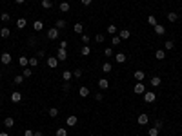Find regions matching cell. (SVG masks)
Returning a JSON list of instances; mask_svg holds the SVG:
<instances>
[{
  "label": "cell",
  "mask_w": 182,
  "mask_h": 136,
  "mask_svg": "<svg viewBox=\"0 0 182 136\" xmlns=\"http://www.w3.org/2000/svg\"><path fill=\"white\" fill-rule=\"evenodd\" d=\"M142 100L146 102V104H153V102L157 100V94H155L153 91H146V93L142 94Z\"/></svg>",
  "instance_id": "cell-1"
},
{
  "label": "cell",
  "mask_w": 182,
  "mask_h": 136,
  "mask_svg": "<svg viewBox=\"0 0 182 136\" xmlns=\"http://www.w3.org/2000/svg\"><path fill=\"white\" fill-rule=\"evenodd\" d=\"M97 84H98V89L100 91H107V89H109V80H107V78H100Z\"/></svg>",
  "instance_id": "cell-2"
},
{
  "label": "cell",
  "mask_w": 182,
  "mask_h": 136,
  "mask_svg": "<svg viewBox=\"0 0 182 136\" xmlns=\"http://www.w3.org/2000/svg\"><path fill=\"white\" fill-rule=\"evenodd\" d=\"M0 62H2L4 65H9L13 62V56H11L9 53H2V54H0Z\"/></svg>",
  "instance_id": "cell-3"
},
{
  "label": "cell",
  "mask_w": 182,
  "mask_h": 136,
  "mask_svg": "<svg viewBox=\"0 0 182 136\" xmlns=\"http://www.w3.org/2000/svg\"><path fill=\"white\" fill-rule=\"evenodd\" d=\"M137 122H138V125H147V124H149V116H147L146 113H140Z\"/></svg>",
  "instance_id": "cell-4"
},
{
  "label": "cell",
  "mask_w": 182,
  "mask_h": 136,
  "mask_svg": "<svg viewBox=\"0 0 182 136\" xmlns=\"http://www.w3.org/2000/svg\"><path fill=\"white\" fill-rule=\"evenodd\" d=\"M48 38L49 40H57L58 38V29H57V27H49V29H48Z\"/></svg>",
  "instance_id": "cell-5"
},
{
  "label": "cell",
  "mask_w": 182,
  "mask_h": 136,
  "mask_svg": "<svg viewBox=\"0 0 182 136\" xmlns=\"http://www.w3.org/2000/svg\"><path fill=\"white\" fill-rule=\"evenodd\" d=\"M58 65V58L57 56H48V67L49 69H57Z\"/></svg>",
  "instance_id": "cell-6"
},
{
  "label": "cell",
  "mask_w": 182,
  "mask_h": 136,
  "mask_svg": "<svg viewBox=\"0 0 182 136\" xmlns=\"http://www.w3.org/2000/svg\"><path fill=\"white\" fill-rule=\"evenodd\" d=\"M144 93H146V85L142 82H137L135 84V94H144Z\"/></svg>",
  "instance_id": "cell-7"
},
{
  "label": "cell",
  "mask_w": 182,
  "mask_h": 136,
  "mask_svg": "<svg viewBox=\"0 0 182 136\" xmlns=\"http://www.w3.org/2000/svg\"><path fill=\"white\" fill-rule=\"evenodd\" d=\"M13 104H18V102H22V93L20 91H15V93H11V98H9Z\"/></svg>",
  "instance_id": "cell-8"
},
{
  "label": "cell",
  "mask_w": 182,
  "mask_h": 136,
  "mask_svg": "<svg viewBox=\"0 0 182 136\" xmlns=\"http://www.w3.org/2000/svg\"><path fill=\"white\" fill-rule=\"evenodd\" d=\"M57 58H58V62H64V60L67 58V49H60V47H58V51H57Z\"/></svg>",
  "instance_id": "cell-9"
},
{
  "label": "cell",
  "mask_w": 182,
  "mask_h": 136,
  "mask_svg": "<svg viewBox=\"0 0 182 136\" xmlns=\"http://www.w3.org/2000/svg\"><path fill=\"white\" fill-rule=\"evenodd\" d=\"M78 96H80V98H87V96H89V89H87L86 85H82V87L78 89Z\"/></svg>",
  "instance_id": "cell-10"
},
{
  "label": "cell",
  "mask_w": 182,
  "mask_h": 136,
  "mask_svg": "<svg viewBox=\"0 0 182 136\" xmlns=\"http://www.w3.org/2000/svg\"><path fill=\"white\" fill-rule=\"evenodd\" d=\"M18 65L22 67V69H24V67H29V58L28 56H20L18 58Z\"/></svg>",
  "instance_id": "cell-11"
},
{
  "label": "cell",
  "mask_w": 182,
  "mask_h": 136,
  "mask_svg": "<svg viewBox=\"0 0 182 136\" xmlns=\"http://www.w3.org/2000/svg\"><path fill=\"white\" fill-rule=\"evenodd\" d=\"M71 78H73V71H69V69L62 71V80L64 82H71Z\"/></svg>",
  "instance_id": "cell-12"
},
{
  "label": "cell",
  "mask_w": 182,
  "mask_h": 136,
  "mask_svg": "<svg viewBox=\"0 0 182 136\" xmlns=\"http://www.w3.org/2000/svg\"><path fill=\"white\" fill-rule=\"evenodd\" d=\"M118 36H120V40H127V38L131 36V31H129V29H120Z\"/></svg>",
  "instance_id": "cell-13"
},
{
  "label": "cell",
  "mask_w": 182,
  "mask_h": 136,
  "mask_svg": "<svg viewBox=\"0 0 182 136\" xmlns=\"http://www.w3.org/2000/svg\"><path fill=\"white\" fill-rule=\"evenodd\" d=\"M126 60H127V56H126L124 53H117V54H115V62H117V64H124Z\"/></svg>",
  "instance_id": "cell-14"
},
{
  "label": "cell",
  "mask_w": 182,
  "mask_h": 136,
  "mask_svg": "<svg viewBox=\"0 0 182 136\" xmlns=\"http://www.w3.org/2000/svg\"><path fill=\"white\" fill-rule=\"evenodd\" d=\"M146 78V73L142 71V69H137V71H135V80H137V82H142Z\"/></svg>",
  "instance_id": "cell-15"
},
{
  "label": "cell",
  "mask_w": 182,
  "mask_h": 136,
  "mask_svg": "<svg viewBox=\"0 0 182 136\" xmlns=\"http://www.w3.org/2000/svg\"><path fill=\"white\" fill-rule=\"evenodd\" d=\"M153 29H155V33H157L158 36H164V33H166V27H164V25H160V24H157V25L153 27Z\"/></svg>",
  "instance_id": "cell-16"
},
{
  "label": "cell",
  "mask_w": 182,
  "mask_h": 136,
  "mask_svg": "<svg viewBox=\"0 0 182 136\" xmlns=\"http://www.w3.org/2000/svg\"><path fill=\"white\" fill-rule=\"evenodd\" d=\"M0 20H2V24H8L9 20H11V15H9L8 11H2V13H0Z\"/></svg>",
  "instance_id": "cell-17"
},
{
  "label": "cell",
  "mask_w": 182,
  "mask_h": 136,
  "mask_svg": "<svg viewBox=\"0 0 182 136\" xmlns=\"http://www.w3.org/2000/svg\"><path fill=\"white\" fill-rule=\"evenodd\" d=\"M73 31H75V35H82V33H84V25L80 22H77L75 25H73Z\"/></svg>",
  "instance_id": "cell-18"
},
{
  "label": "cell",
  "mask_w": 182,
  "mask_h": 136,
  "mask_svg": "<svg viewBox=\"0 0 182 136\" xmlns=\"http://www.w3.org/2000/svg\"><path fill=\"white\" fill-rule=\"evenodd\" d=\"M149 84H151V87H158L160 84H162V78H160V76H153L149 80Z\"/></svg>",
  "instance_id": "cell-19"
},
{
  "label": "cell",
  "mask_w": 182,
  "mask_h": 136,
  "mask_svg": "<svg viewBox=\"0 0 182 136\" xmlns=\"http://www.w3.org/2000/svg\"><path fill=\"white\" fill-rule=\"evenodd\" d=\"M167 20H170V22H177L179 20V13L177 11H170L167 13Z\"/></svg>",
  "instance_id": "cell-20"
},
{
  "label": "cell",
  "mask_w": 182,
  "mask_h": 136,
  "mask_svg": "<svg viewBox=\"0 0 182 136\" xmlns=\"http://www.w3.org/2000/svg\"><path fill=\"white\" fill-rule=\"evenodd\" d=\"M33 29L35 31H42L44 29V22L42 20H35V22H33Z\"/></svg>",
  "instance_id": "cell-21"
},
{
  "label": "cell",
  "mask_w": 182,
  "mask_h": 136,
  "mask_svg": "<svg viewBox=\"0 0 182 136\" xmlns=\"http://www.w3.org/2000/svg\"><path fill=\"white\" fill-rule=\"evenodd\" d=\"M66 124H67V127H73V125H77V116H75V114H71V116H67Z\"/></svg>",
  "instance_id": "cell-22"
},
{
  "label": "cell",
  "mask_w": 182,
  "mask_h": 136,
  "mask_svg": "<svg viewBox=\"0 0 182 136\" xmlns=\"http://www.w3.org/2000/svg\"><path fill=\"white\" fill-rule=\"evenodd\" d=\"M58 9L62 11V13H67L71 9V5H69V2H60V5H58Z\"/></svg>",
  "instance_id": "cell-23"
},
{
  "label": "cell",
  "mask_w": 182,
  "mask_h": 136,
  "mask_svg": "<svg viewBox=\"0 0 182 136\" xmlns=\"http://www.w3.org/2000/svg\"><path fill=\"white\" fill-rule=\"evenodd\" d=\"M9 35H11V31H9V27H2V29H0V36L2 38H9Z\"/></svg>",
  "instance_id": "cell-24"
},
{
  "label": "cell",
  "mask_w": 182,
  "mask_h": 136,
  "mask_svg": "<svg viewBox=\"0 0 182 136\" xmlns=\"http://www.w3.org/2000/svg\"><path fill=\"white\" fill-rule=\"evenodd\" d=\"M155 58H157V60H164L166 58L164 49H157V51H155Z\"/></svg>",
  "instance_id": "cell-25"
},
{
  "label": "cell",
  "mask_w": 182,
  "mask_h": 136,
  "mask_svg": "<svg viewBox=\"0 0 182 136\" xmlns=\"http://www.w3.org/2000/svg\"><path fill=\"white\" fill-rule=\"evenodd\" d=\"M22 74H24V78H31L33 76V67H24Z\"/></svg>",
  "instance_id": "cell-26"
},
{
  "label": "cell",
  "mask_w": 182,
  "mask_h": 136,
  "mask_svg": "<svg viewBox=\"0 0 182 136\" xmlns=\"http://www.w3.org/2000/svg\"><path fill=\"white\" fill-rule=\"evenodd\" d=\"M40 5H42L44 9H51L53 8V2H51V0H40Z\"/></svg>",
  "instance_id": "cell-27"
},
{
  "label": "cell",
  "mask_w": 182,
  "mask_h": 136,
  "mask_svg": "<svg viewBox=\"0 0 182 136\" xmlns=\"http://www.w3.org/2000/svg\"><path fill=\"white\" fill-rule=\"evenodd\" d=\"M13 125H15V120H13L11 116H8V118H6V120H4V127H8V129H11Z\"/></svg>",
  "instance_id": "cell-28"
},
{
  "label": "cell",
  "mask_w": 182,
  "mask_h": 136,
  "mask_svg": "<svg viewBox=\"0 0 182 136\" xmlns=\"http://www.w3.org/2000/svg\"><path fill=\"white\" fill-rule=\"evenodd\" d=\"M26 25H28V20H26V18H18L17 20V27H18V29H24Z\"/></svg>",
  "instance_id": "cell-29"
},
{
  "label": "cell",
  "mask_w": 182,
  "mask_h": 136,
  "mask_svg": "<svg viewBox=\"0 0 182 136\" xmlns=\"http://www.w3.org/2000/svg\"><path fill=\"white\" fill-rule=\"evenodd\" d=\"M158 133H160V129H157L155 125L147 129V134H149V136H158Z\"/></svg>",
  "instance_id": "cell-30"
},
{
  "label": "cell",
  "mask_w": 182,
  "mask_h": 136,
  "mask_svg": "<svg viewBox=\"0 0 182 136\" xmlns=\"http://www.w3.org/2000/svg\"><path fill=\"white\" fill-rule=\"evenodd\" d=\"M58 113H60V111H58V109H57V107H51V109H49V111H48V114H49V116H51V118H57V116H58Z\"/></svg>",
  "instance_id": "cell-31"
},
{
  "label": "cell",
  "mask_w": 182,
  "mask_h": 136,
  "mask_svg": "<svg viewBox=\"0 0 182 136\" xmlns=\"http://www.w3.org/2000/svg\"><path fill=\"white\" fill-rule=\"evenodd\" d=\"M80 54H82V56H87V54H91V47H89V45H84L82 49H80Z\"/></svg>",
  "instance_id": "cell-32"
},
{
  "label": "cell",
  "mask_w": 182,
  "mask_h": 136,
  "mask_svg": "<svg viewBox=\"0 0 182 136\" xmlns=\"http://www.w3.org/2000/svg\"><path fill=\"white\" fill-rule=\"evenodd\" d=\"M80 40H82V44L84 45H89V42H91V38L86 35V33H82V35H80Z\"/></svg>",
  "instance_id": "cell-33"
},
{
  "label": "cell",
  "mask_w": 182,
  "mask_h": 136,
  "mask_svg": "<svg viewBox=\"0 0 182 136\" xmlns=\"http://www.w3.org/2000/svg\"><path fill=\"white\" fill-rule=\"evenodd\" d=\"M66 25H67V24H66V20H57V22H55V27H57L58 31H60V29H64Z\"/></svg>",
  "instance_id": "cell-34"
},
{
  "label": "cell",
  "mask_w": 182,
  "mask_h": 136,
  "mask_svg": "<svg viewBox=\"0 0 182 136\" xmlns=\"http://www.w3.org/2000/svg\"><path fill=\"white\" fill-rule=\"evenodd\" d=\"M37 44H38V38H37V36H29V40H28V45H29V47H35Z\"/></svg>",
  "instance_id": "cell-35"
},
{
  "label": "cell",
  "mask_w": 182,
  "mask_h": 136,
  "mask_svg": "<svg viewBox=\"0 0 182 136\" xmlns=\"http://www.w3.org/2000/svg\"><path fill=\"white\" fill-rule=\"evenodd\" d=\"M102 71H104L106 74H107V73H111V71H113V65H111L109 62H106V64L102 65Z\"/></svg>",
  "instance_id": "cell-36"
},
{
  "label": "cell",
  "mask_w": 182,
  "mask_h": 136,
  "mask_svg": "<svg viewBox=\"0 0 182 136\" xmlns=\"http://www.w3.org/2000/svg\"><path fill=\"white\" fill-rule=\"evenodd\" d=\"M164 47H166V51H171L173 47H175V44H173V40H166L164 42Z\"/></svg>",
  "instance_id": "cell-37"
},
{
  "label": "cell",
  "mask_w": 182,
  "mask_h": 136,
  "mask_svg": "<svg viewBox=\"0 0 182 136\" xmlns=\"http://www.w3.org/2000/svg\"><path fill=\"white\" fill-rule=\"evenodd\" d=\"M107 33H109V35H117V25L109 24V25H107Z\"/></svg>",
  "instance_id": "cell-38"
},
{
  "label": "cell",
  "mask_w": 182,
  "mask_h": 136,
  "mask_svg": "<svg viewBox=\"0 0 182 136\" xmlns=\"http://www.w3.org/2000/svg\"><path fill=\"white\" fill-rule=\"evenodd\" d=\"M120 42H122V40H120L118 35H113V36H111V45H118Z\"/></svg>",
  "instance_id": "cell-39"
},
{
  "label": "cell",
  "mask_w": 182,
  "mask_h": 136,
  "mask_svg": "<svg viewBox=\"0 0 182 136\" xmlns=\"http://www.w3.org/2000/svg\"><path fill=\"white\" fill-rule=\"evenodd\" d=\"M55 136H67V131H66L64 127H58L57 133H55Z\"/></svg>",
  "instance_id": "cell-40"
},
{
  "label": "cell",
  "mask_w": 182,
  "mask_h": 136,
  "mask_svg": "<svg viewBox=\"0 0 182 136\" xmlns=\"http://www.w3.org/2000/svg\"><path fill=\"white\" fill-rule=\"evenodd\" d=\"M147 24H149V25H153V27H155V25H157L158 22H157V18H155L153 15H149V16H147Z\"/></svg>",
  "instance_id": "cell-41"
},
{
  "label": "cell",
  "mask_w": 182,
  "mask_h": 136,
  "mask_svg": "<svg viewBox=\"0 0 182 136\" xmlns=\"http://www.w3.org/2000/svg\"><path fill=\"white\" fill-rule=\"evenodd\" d=\"M38 65V58L37 56H31L29 58V67H37Z\"/></svg>",
  "instance_id": "cell-42"
},
{
  "label": "cell",
  "mask_w": 182,
  "mask_h": 136,
  "mask_svg": "<svg viewBox=\"0 0 182 136\" xmlns=\"http://www.w3.org/2000/svg\"><path fill=\"white\" fill-rule=\"evenodd\" d=\"M104 40H106V36L102 35V33H98V35L95 36V42H97V44H102V42H104Z\"/></svg>",
  "instance_id": "cell-43"
},
{
  "label": "cell",
  "mask_w": 182,
  "mask_h": 136,
  "mask_svg": "<svg viewBox=\"0 0 182 136\" xmlns=\"http://www.w3.org/2000/svg\"><path fill=\"white\" fill-rule=\"evenodd\" d=\"M13 82H15V84H22L24 82V74H17V76L13 78Z\"/></svg>",
  "instance_id": "cell-44"
},
{
  "label": "cell",
  "mask_w": 182,
  "mask_h": 136,
  "mask_svg": "<svg viewBox=\"0 0 182 136\" xmlns=\"http://www.w3.org/2000/svg\"><path fill=\"white\" fill-rule=\"evenodd\" d=\"M82 74H84L82 69H75V71H73V76H75V78H82Z\"/></svg>",
  "instance_id": "cell-45"
},
{
  "label": "cell",
  "mask_w": 182,
  "mask_h": 136,
  "mask_svg": "<svg viewBox=\"0 0 182 136\" xmlns=\"http://www.w3.org/2000/svg\"><path fill=\"white\" fill-rule=\"evenodd\" d=\"M35 56H37L38 60H40V58H44V56H46V51H44V49H38V51H37V54H35Z\"/></svg>",
  "instance_id": "cell-46"
},
{
  "label": "cell",
  "mask_w": 182,
  "mask_h": 136,
  "mask_svg": "<svg viewBox=\"0 0 182 136\" xmlns=\"http://www.w3.org/2000/svg\"><path fill=\"white\" fill-rule=\"evenodd\" d=\"M95 100H97V102H102V100H104V93H102V91H98V93L95 94Z\"/></svg>",
  "instance_id": "cell-47"
},
{
  "label": "cell",
  "mask_w": 182,
  "mask_h": 136,
  "mask_svg": "<svg viewBox=\"0 0 182 136\" xmlns=\"http://www.w3.org/2000/svg\"><path fill=\"white\" fill-rule=\"evenodd\" d=\"M104 54H106V56H115V54H113V47H106Z\"/></svg>",
  "instance_id": "cell-48"
},
{
  "label": "cell",
  "mask_w": 182,
  "mask_h": 136,
  "mask_svg": "<svg viewBox=\"0 0 182 136\" xmlns=\"http://www.w3.org/2000/svg\"><path fill=\"white\" fill-rule=\"evenodd\" d=\"M162 125H164V122L160 120V118H158V120H155V127H157V129H162Z\"/></svg>",
  "instance_id": "cell-49"
},
{
  "label": "cell",
  "mask_w": 182,
  "mask_h": 136,
  "mask_svg": "<svg viewBox=\"0 0 182 136\" xmlns=\"http://www.w3.org/2000/svg\"><path fill=\"white\" fill-rule=\"evenodd\" d=\"M62 89L67 93V91H69L71 89V84H69V82H64V84H62Z\"/></svg>",
  "instance_id": "cell-50"
},
{
  "label": "cell",
  "mask_w": 182,
  "mask_h": 136,
  "mask_svg": "<svg viewBox=\"0 0 182 136\" xmlns=\"http://www.w3.org/2000/svg\"><path fill=\"white\" fill-rule=\"evenodd\" d=\"M33 134H35L33 129H26V131H24V136H33Z\"/></svg>",
  "instance_id": "cell-51"
},
{
  "label": "cell",
  "mask_w": 182,
  "mask_h": 136,
  "mask_svg": "<svg viewBox=\"0 0 182 136\" xmlns=\"http://www.w3.org/2000/svg\"><path fill=\"white\" fill-rule=\"evenodd\" d=\"M60 49H67V42H66V40L60 42Z\"/></svg>",
  "instance_id": "cell-52"
},
{
  "label": "cell",
  "mask_w": 182,
  "mask_h": 136,
  "mask_svg": "<svg viewBox=\"0 0 182 136\" xmlns=\"http://www.w3.org/2000/svg\"><path fill=\"white\" fill-rule=\"evenodd\" d=\"M80 2H82V5H91L93 0H80Z\"/></svg>",
  "instance_id": "cell-53"
},
{
  "label": "cell",
  "mask_w": 182,
  "mask_h": 136,
  "mask_svg": "<svg viewBox=\"0 0 182 136\" xmlns=\"http://www.w3.org/2000/svg\"><path fill=\"white\" fill-rule=\"evenodd\" d=\"M33 136H42V131H35V134Z\"/></svg>",
  "instance_id": "cell-54"
},
{
  "label": "cell",
  "mask_w": 182,
  "mask_h": 136,
  "mask_svg": "<svg viewBox=\"0 0 182 136\" xmlns=\"http://www.w3.org/2000/svg\"><path fill=\"white\" fill-rule=\"evenodd\" d=\"M24 2H26V0H15V4H18V5H20V4H24Z\"/></svg>",
  "instance_id": "cell-55"
},
{
  "label": "cell",
  "mask_w": 182,
  "mask_h": 136,
  "mask_svg": "<svg viewBox=\"0 0 182 136\" xmlns=\"http://www.w3.org/2000/svg\"><path fill=\"white\" fill-rule=\"evenodd\" d=\"M0 136H9V134H8V133H4V131H2V133H0Z\"/></svg>",
  "instance_id": "cell-56"
}]
</instances>
